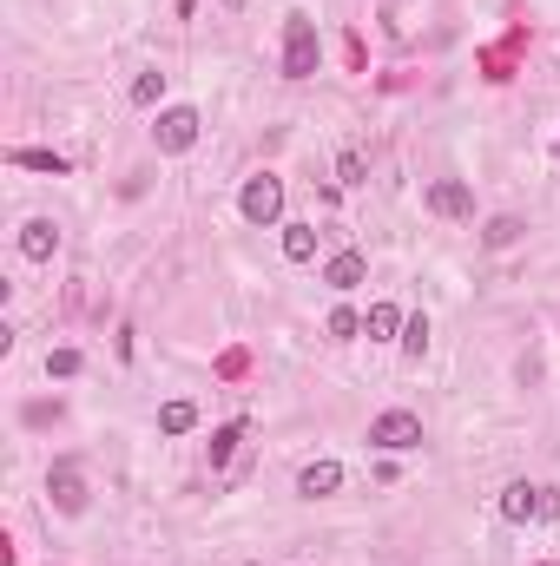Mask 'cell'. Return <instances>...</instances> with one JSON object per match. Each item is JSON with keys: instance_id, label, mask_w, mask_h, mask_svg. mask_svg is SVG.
I'll return each mask as SVG.
<instances>
[{"instance_id": "obj_1", "label": "cell", "mask_w": 560, "mask_h": 566, "mask_svg": "<svg viewBox=\"0 0 560 566\" xmlns=\"http://www.w3.org/2000/svg\"><path fill=\"white\" fill-rule=\"evenodd\" d=\"M317 20L310 14H290L284 20V79H310L317 73Z\"/></svg>"}, {"instance_id": "obj_2", "label": "cell", "mask_w": 560, "mask_h": 566, "mask_svg": "<svg viewBox=\"0 0 560 566\" xmlns=\"http://www.w3.org/2000/svg\"><path fill=\"white\" fill-rule=\"evenodd\" d=\"M369 448H383V455H409V448H422V415L383 409L376 422H369Z\"/></svg>"}, {"instance_id": "obj_3", "label": "cell", "mask_w": 560, "mask_h": 566, "mask_svg": "<svg viewBox=\"0 0 560 566\" xmlns=\"http://www.w3.org/2000/svg\"><path fill=\"white\" fill-rule=\"evenodd\" d=\"M198 132H205L198 106H165V112H159V126H152V139H159V152H192Z\"/></svg>"}, {"instance_id": "obj_4", "label": "cell", "mask_w": 560, "mask_h": 566, "mask_svg": "<svg viewBox=\"0 0 560 566\" xmlns=\"http://www.w3.org/2000/svg\"><path fill=\"white\" fill-rule=\"evenodd\" d=\"M244 218L251 224H277V211H284V178H271V172H257L251 185H244Z\"/></svg>"}, {"instance_id": "obj_5", "label": "cell", "mask_w": 560, "mask_h": 566, "mask_svg": "<svg viewBox=\"0 0 560 566\" xmlns=\"http://www.w3.org/2000/svg\"><path fill=\"white\" fill-rule=\"evenodd\" d=\"M429 211L435 218H475V191L462 178H435L429 185Z\"/></svg>"}, {"instance_id": "obj_6", "label": "cell", "mask_w": 560, "mask_h": 566, "mask_svg": "<svg viewBox=\"0 0 560 566\" xmlns=\"http://www.w3.org/2000/svg\"><path fill=\"white\" fill-rule=\"evenodd\" d=\"M47 494H53V507H60V514H86V481H80V468H73V461H60V468L47 474Z\"/></svg>"}, {"instance_id": "obj_7", "label": "cell", "mask_w": 560, "mask_h": 566, "mask_svg": "<svg viewBox=\"0 0 560 566\" xmlns=\"http://www.w3.org/2000/svg\"><path fill=\"white\" fill-rule=\"evenodd\" d=\"M53 251H60V224L53 218H27L20 224V257H27V264H47Z\"/></svg>"}, {"instance_id": "obj_8", "label": "cell", "mask_w": 560, "mask_h": 566, "mask_svg": "<svg viewBox=\"0 0 560 566\" xmlns=\"http://www.w3.org/2000/svg\"><path fill=\"white\" fill-rule=\"evenodd\" d=\"M363 277H369V257L363 251H336L330 264H323V283H330V290H356Z\"/></svg>"}, {"instance_id": "obj_9", "label": "cell", "mask_w": 560, "mask_h": 566, "mask_svg": "<svg viewBox=\"0 0 560 566\" xmlns=\"http://www.w3.org/2000/svg\"><path fill=\"white\" fill-rule=\"evenodd\" d=\"M343 488V468H336V461H310L304 474H297V494H304V501H323V494H336Z\"/></svg>"}, {"instance_id": "obj_10", "label": "cell", "mask_w": 560, "mask_h": 566, "mask_svg": "<svg viewBox=\"0 0 560 566\" xmlns=\"http://www.w3.org/2000/svg\"><path fill=\"white\" fill-rule=\"evenodd\" d=\"M7 165H20V172H47V178H66V172H73L60 152H40V145H14V152H7Z\"/></svg>"}, {"instance_id": "obj_11", "label": "cell", "mask_w": 560, "mask_h": 566, "mask_svg": "<svg viewBox=\"0 0 560 566\" xmlns=\"http://www.w3.org/2000/svg\"><path fill=\"white\" fill-rule=\"evenodd\" d=\"M501 520H541V488H528V481L501 488Z\"/></svg>"}, {"instance_id": "obj_12", "label": "cell", "mask_w": 560, "mask_h": 566, "mask_svg": "<svg viewBox=\"0 0 560 566\" xmlns=\"http://www.w3.org/2000/svg\"><path fill=\"white\" fill-rule=\"evenodd\" d=\"M192 428H198V402L178 395V402H165V409H159V435H192Z\"/></svg>"}, {"instance_id": "obj_13", "label": "cell", "mask_w": 560, "mask_h": 566, "mask_svg": "<svg viewBox=\"0 0 560 566\" xmlns=\"http://www.w3.org/2000/svg\"><path fill=\"white\" fill-rule=\"evenodd\" d=\"M284 257L290 264H310L317 257V224H284Z\"/></svg>"}, {"instance_id": "obj_14", "label": "cell", "mask_w": 560, "mask_h": 566, "mask_svg": "<svg viewBox=\"0 0 560 566\" xmlns=\"http://www.w3.org/2000/svg\"><path fill=\"white\" fill-rule=\"evenodd\" d=\"M363 330H369V343H389V336H402V310H396V303H369Z\"/></svg>"}, {"instance_id": "obj_15", "label": "cell", "mask_w": 560, "mask_h": 566, "mask_svg": "<svg viewBox=\"0 0 560 566\" xmlns=\"http://www.w3.org/2000/svg\"><path fill=\"white\" fill-rule=\"evenodd\" d=\"M238 441H244V422H224L218 435H211V468H224V461L238 455Z\"/></svg>"}, {"instance_id": "obj_16", "label": "cell", "mask_w": 560, "mask_h": 566, "mask_svg": "<svg viewBox=\"0 0 560 566\" xmlns=\"http://www.w3.org/2000/svg\"><path fill=\"white\" fill-rule=\"evenodd\" d=\"M514 237H521V218H488V231H481V244H488V251H508Z\"/></svg>"}, {"instance_id": "obj_17", "label": "cell", "mask_w": 560, "mask_h": 566, "mask_svg": "<svg viewBox=\"0 0 560 566\" xmlns=\"http://www.w3.org/2000/svg\"><path fill=\"white\" fill-rule=\"evenodd\" d=\"M429 349V316H409L402 323V356H422Z\"/></svg>"}, {"instance_id": "obj_18", "label": "cell", "mask_w": 560, "mask_h": 566, "mask_svg": "<svg viewBox=\"0 0 560 566\" xmlns=\"http://www.w3.org/2000/svg\"><path fill=\"white\" fill-rule=\"evenodd\" d=\"M159 93H165V73H139L132 79V106H159Z\"/></svg>"}, {"instance_id": "obj_19", "label": "cell", "mask_w": 560, "mask_h": 566, "mask_svg": "<svg viewBox=\"0 0 560 566\" xmlns=\"http://www.w3.org/2000/svg\"><path fill=\"white\" fill-rule=\"evenodd\" d=\"M47 376H80V349H53V356H47Z\"/></svg>"}, {"instance_id": "obj_20", "label": "cell", "mask_w": 560, "mask_h": 566, "mask_svg": "<svg viewBox=\"0 0 560 566\" xmlns=\"http://www.w3.org/2000/svg\"><path fill=\"white\" fill-rule=\"evenodd\" d=\"M356 330H363V323H356V310H330V336H336V343H350Z\"/></svg>"}, {"instance_id": "obj_21", "label": "cell", "mask_w": 560, "mask_h": 566, "mask_svg": "<svg viewBox=\"0 0 560 566\" xmlns=\"http://www.w3.org/2000/svg\"><path fill=\"white\" fill-rule=\"evenodd\" d=\"M336 178H343V185H363V152H343V158H336Z\"/></svg>"}, {"instance_id": "obj_22", "label": "cell", "mask_w": 560, "mask_h": 566, "mask_svg": "<svg viewBox=\"0 0 560 566\" xmlns=\"http://www.w3.org/2000/svg\"><path fill=\"white\" fill-rule=\"evenodd\" d=\"M53 415H60V402H27V422H33V428H47Z\"/></svg>"}, {"instance_id": "obj_23", "label": "cell", "mask_w": 560, "mask_h": 566, "mask_svg": "<svg viewBox=\"0 0 560 566\" xmlns=\"http://www.w3.org/2000/svg\"><path fill=\"white\" fill-rule=\"evenodd\" d=\"M541 520H560V488H541Z\"/></svg>"}, {"instance_id": "obj_24", "label": "cell", "mask_w": 560, "mask_h": 566, "mask_svg": "<svg viewBox=\"0 0 560 566\" xmlns=\"http://www.w3.org/2000/svg\"><path fill=\"white\" fill-rule=\"evenodd\" d=\"M172 7H178V14H185V20H192V7H198V0H172Z\"/></svg>"}, {"instance_id": "obj_25", "label": "cell", "mask_w": 560, "mask_h": 566, "mask_svg": "<svg viewBox=\"0 0 560 566\" xmlns=\"http://www.w3.org/2000/svg\"><path fill=\"white\" fill-rule=\"evenodd\" d=\"M224 7H231V14H238V7H244V0H224Z\"/></svg>"}, {"instance_id": "obj_26", "label": "cell", "mask_w": 560, "mask_h": 566, "mask_svg": "<svg viewBox=\"0 0 560 566\" xmlns=\"http://www.w3.org/2000/svg\"><path fill=\"white\" fill-rule=\"evenodd\" d=\"M541 566H547V560H541Z\"/></svg>"}, {"instance_id": "obj_27", "label": "cell", "mask_w": 560, "mask_h": 566, "mask_svg": "<svg viewBox=\"0 0 560 566\" xmlns=\"http://www.w3.org/2000/svg\"><path fill=\"white\" fill-rule=\"evenodd\" d=\"M251 566H257V560H251Z\"/></svg>"}]
</instances>
